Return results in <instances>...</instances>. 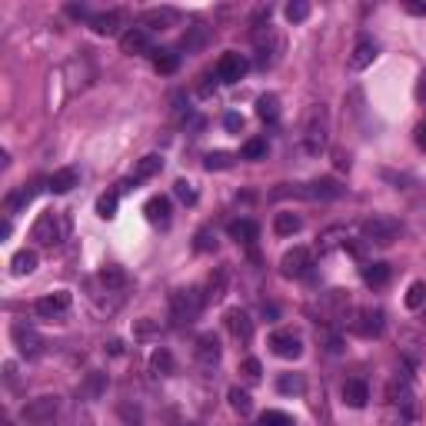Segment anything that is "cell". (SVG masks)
I'll list each match as a JSON object with an SVG mask.
<instances>
[{
  "instance_id": "obj_4",
  "label": "cell",
  "mask_w": 426,
  "mask_h": 426,
  "mask_svg": "<svg viewBox=\"0 0 426 426\" xmlns=\"http://www.w3.org/2000/svg\"><path fill=\"white\" fill-rule=\"evenodd\" d=\"M57 413H60V396H50V393L37 396V400H30V403L21 410L23 423H30V426H50Z\"/></svg>"
},
{
  "instance_id": "obj_40",
  "label": "cell",
  "mask_w": 426,
  "mask_h": 426,
  "mask_svg": "<svg viewBox=\"0 0 426 426\" xmlns=\"http://www.w3.org/2000/svg\"><path fill=\"white\" fill-rule=\"evenodd\" d=\"M306 17H310V4H306V0H293V4L286 7V21L300 23V21H306Z\"/></svg>"
},
{
  "instance_id": "obj_45",
  "label": "cell",
  "mask_w": 426,
  "mask_h": 426,
  "mask_svg": "<svg viewBox=\"0 0 426 426\" xmlns=\"http://www.w3.org/2000/svg\"><path fill=\"white\" fill-rule=\"evenodd\" d=\"M260 373H263L260 360H253V357H250V360H243V376H247V380H250V383H257V380H260Z\"/></svg>"
},
{
  "instance_id": "obj_7",
  "label": "cell",
  "mask_w": 426,
  "mask_h": 426,
  "mask_svg": "<svg viewBox=\"0 0 426 426\" xmlns=\"http://www.w3.org/2000/svg\"><path fill=\"white\" fill-rule=\"evenodd\" d=\"M11 337H13V347H17L23 357H37V353L44 350V340H40V333H37L33 327H27V323H13Z\"/></svg>"
},
{
  "instance_id": "obj_35",
  "label": "cell",
  "mask_w": 426,
  "mask_h": 426,
  "mask_svg": "<svg viewBox=\"0 0 426 426\" xmlns=\"http://www.w3.org/2000/svg\"><path fill=\"white\" fill-rule=\"evenodd\" d=\"M243 160H263L267 157V140L263 137H253V140H247L243 143Z\"/></svg>"
},
{
  "instance_id": "obj_2",
  "label": "cell",
  "mask_w": 426,
  "mask_h": 426,
  "mask_svg": "<svg viewBox=\"0 0 426 426\" xmlns=\"http://www.w3.org/2000/svg\"><path fill=\"white\" fill-rule=\"evenodd\" d=\"M203 296L200 290H176L170 296V320H174L176 327H186V323H194L200 317V310H203Z\"/></svg>"
},
{
  "instance_id": "obj_29",
  "label": "cell",
  "mask_w": 426,
  "mask_h": 426,
  "mask_svg": "<svg viewBox=\"0 0 426 426\" xmlns=\"http://www.w3.org/2000/svg\"><path fill=\"white\" fill-rule=\"evenodd\" d=\"M100 284L107 286V290H120V286H127V274H123L120 267H113V263H110V267L100 270Z\"/></svg>"
},
{
  "instance_id": "obj_23",
  "label": "cell",
  "mask_w": 426,
  "mask_h": 426,
  "mask_svg": "<svg viewBox=\"0 0 426 426\" xmlns=\"http://www.w3.org/2000/svg\"><path fill=\"white\" fill-rule=\"evenodd\" d=\"M257 117L267 123H276V117H280V97L276 94H263L257 100Z\"/></svg>"
},
{
  "instance_id": "obj_5",
  "label": "cell",
  "mask_w": 426,
  "mask_h": 426,
  "mask_svg": "<svg viewBox=\"0 0 426 426\" xmlns=\"http://www.w3.org/2000/svg\"><path fill=\"white\" fill-rule=\"evenodd\" d=\"M30 237L40 243V247H54V243H60V237H64V223H60V213H57V210H44L40 217L33 220Z\"/></svg>"
},
{
  "instance_id": "obj_47",
  "label": "cell",
  "mask_w": 426,
  "mask_h": 426,
  "mask_svg": "<svg viewBox=\"0 0 426 426\" xmlns=\"http://www.w3.org/2000/svg\"><path fill=\"white\" fill-rule=\"evenodd\" d=\"M67 13H70V17H80V21H90V17H94V13H90L84 4H80V7H77V4H70V7H67Z\"/></svg>"
},
{
  "instance_id": "obj_9",
  "label": "cell",
  "mask_w": 426,
  "mask_h": 426,
  "mask_svg": "<svg viewBox=\"0 0 426 426\" xmlns=\"http://www.w3.org/2000/svg\"><path fill=\"white\" fill-rule=\"evenodd\" d=\"M280 267H284V276H306L310 267H313V253L306 250V247H293V250L284 253Z\"/></svg>"
},
{
  "instance_id": "obj_39",
  "label": "cell",
  "mask_w": 426,
  "mask_h": 426,
  "mask_svg": "<svg viewBox=\"0 0 426 426\" xmlns=\"http://www.w3.org/2000/svg\"><path fill=\"white\" fill-rule=\"evenodd\" d=\"M260 426H293V416L280 413V410H267V413L260 416Z\"/></svg>"
},
{
  "instance_id": "obj_28",
  "label": "cell",
  "mask_w": 426,
  "mask_h": 426,
  "mask_svg": "<svg viewBox=\"0 0 426 426\" xmlns=\"http://www.w3.org/2000/svg\"><path fill=\"white\" fill-rule=\"evenodd\" d=\"M363 280L370 286H386V280H390V267L386 263H366L363 267Z\"/></svg>"
},
{
  "instance_id": "obj_24",
  "label": "cell",
  "mask_w": 426,
  "mask_h": 426,
  "mask_svg": "<svg viewBox=\"0 0 426 426\" xmlns=\"http://www.w3.org/2000/svg\"><path fill=\"white\" fill-rule=\"evenodd\" d=\"M160 167H164V157H157V153L143 157L140 164H137V170H133V184H140V180H150L153 174H160Z\"/></svg>"
},
{
  "instance_id": "obj_10",
  "label": "cell",
  "mask_w": 426,
  "mask_h": 426,
  "mask_svg": "<svg viewBox=\"0 0 426 426\" xmlns=\"http://www.w3.org/2000/svg\"><path fill=\"white\" fill-rule=\"evenodd\" d=\"M350 327L357 330L360 337H380L383 333V310L363 306V310H357V317L350 320Z\"/></svg>"
},
{
  "instance_id": "obj_38",
  "label": "cell",
  "mask_w": 426,
  "mask_h": 426,
  "mask_svg": "<svg viewBox=\"0 0 426 426\" xmlns=\"http://www.w3.org/2000/svg\"><path fill=\"white\" fill-rule=\"evenodd\" d=\"M207 170H227V167H233V153L227 150H217V153H207Z\"/></svg>"
},
{
  "instance_id": "obj_50",
  "label": "cell",
  "mask_w": 426,
  "mask_h": 426,
  "mask_svg": "<svg viewBox=\"0 0 426 426\" xmlns=\"http://www.w3.org/2000/svg\"><path fill=\"white\" fill-rule=\"evenodd\" d=\"M416 143L426 150V123H420V127H416Z\"/></svg>"
},
{
  "instance_id": "obj_15",
  "label": "cell",
  "mask_w": 426,
  "mask_h": 426,
  "mask_svg": "<svg viewBox=\"0 0 426 426\" xmlns=\"http://www.w3.org/2000/svg\"><path fill=\"white\" fill-rule=\"evenodd\" d=\"M197 360L203 366H217L220 363V340L213 333H200L197 337Z\"/></svg>"
},
{
  "instance_id": "obj_20",
  "label": "cell",
  "mask_w": 426,
  "mask_h": 426,
  "mask_svg": "<svg viewBox=\"0 0 426 426\" xmlns=\"http://www.w3.org/2000/svg\"><path fill=\"white\" fill-rule=\"evenodd\" d=\"M227 233L237 243H253L257 237H260V227H257L253 220H233V223L227 227Z\"/></svg>"
},
{
  "instance_id": "obj_14",
  "label": "cell",
  "mask_w": 426,
  "mask_h": 426,
  "mask_svg": "<svg viewBox=\"0 0 426 426\" xmlns=\"http://www.w3.org/2000/svg\"><path fill=\"white\" fill-rule=\"evenodd\" d=\"M373 57H376V44H373L370 37H357L353 54H350V67H353V70H366V67L373 64Z\"/></svg>"
},
{
  "instance_id": "obj_8",
  "label": "cell",
  "mask_w": 426,
  "mask_h": 426,
  "mask_svg": "<svg viewBox=\"0 0 426 426\" xmlns=\"http://www.w3.org/2000/svg\"><path fill=\"white\" fill-rule=\"evenodd\" d=\"M33 310H37V317H44V320L64 317L67 310H70V293H64V290H57V293H47V296H40V300L33 303Z\"/></svg>"
},
{
  "instance_id": "obj_25",
  "label": "cell",
  "mask_w": 426,
  "mask_h": 426,
  "mask_svg": "<svg viewBox=\"0 0 426 426\" xmlns=\"http://www.w3.org/2000/svg\"><path fill=\"white\" fill-rule=\"evenodd\" d=\"M174 17H176V13L170 11V7H164V11H147V13H143L140 27H143V30H164V27L174 21Z\"/></svg>"
},
{
  "instance_id": "obj_37",
  "label": "cell",
  "mask_w": 426,
  "mask_h": 426,
  "mask_svg": "<svg viewBox=\"0 0 426 426\" xmlns=\"http://www.w3.org/2000/svg\"><path fill=\"white\" fill-rule=\"evenodd\" d=\"M423 303H426V284L416 280V284H410V290H406V306H410V310H420Z\"/></svg>"
},
{
  "instance_id": "obj_51",
  "label": "cell",
  "mask_w": 426,
  "mask_h": 426,
  "mask_svg": "<svg viewBox=\"0 0 426 426\" xmlns=\"http://www.w3.org/2000/svg\"><path fill=\"white\" fill-rule=\"evenodd\" d=\"M7 426H13V423H7Z\"/></svg>"
},
{
  "instance_id": "obj_18",
  "label": "cell",
  "mask_w": 426,
  "mask_h": 426,
  "mask_svg": "<svg viewBox=\"0 0 426 426\" xmlns=\"http://www.w3.org/2000/svg\"><path fill=\"white\" fill-rule=\"evenodd\" d=\"M143 213H147L150 223L167 227V223H170V200H167V197H150L147 203H143Z\"/></svg>"
},
{
  "instance_id": "obj_19",
  "label": "cell",
  "mask_w": 426,
  "mask_h": 426,
  "mask_svg": "<svg viewBox=\"0 0 426 426\" xmlns=\"http://www.w3.org/2000/svg\"><path fill=\"white\" fill-rule=\"evenodd\" d=\"M227 280H230V270L227 267H217L207 280V293H203V300H207V303H217L220 296L227 293Z\"/></svg>"
},
{
  "instance_id": "obj_34",
  "label": "cell",
  "mask_w": 426,
  "mask_h": 426,
  "mask_svg": "<svg viewBox=\"0 0 426 426\" xmlns=\"http://www.w3.org/2000/svg\"><path fill=\"white\" fill-rule=\"evenodd\" d=\"M117 203H120V194H117V190H110V194H103V197L97 200V213L103 220L117 217Z\"/></svg>"
},
{
  "instance_id": "obj_30",
  "label": "cell",
  "mask_w": 426,
  "mask_h": 426,
  "mask_svg": "<svg viewBox=\"0 0 426 426\" xmlns=\"http://www.w3.org/2000/svg\"><path fill=\"white\" fill-rule=\"evenodd\" d=\"M150 366H153V373H160V376H170L174 373V357H170V350H153V357H150Z\"/></svg>"
},
{
  "instance_id": "obj_1",
  "label": "cell",
  "mask_w": 426,
  "mask_h": 426,
  "mask_svg": "<svg viewBox=\"0 0 426 426\" xmlns=\"http://www.w3.org/2000/svg\"><path fill=\"white\" fill-rule=\"evenodd\" d=\"M330 143V120H327V110L320 107H310L303 117V150L310 157H320V153L327 150Z\"/></svg>"
},
{
  "instance_id": "obj_33",
  "label": "cell",
  "mask_w": 426,
  "mask_h": 426,
  "mask_svg": "<svg viewBox=\"0 0 426 426\" xmlns=\"http://www.w3.org/2000/svg\"><path fill=\"white\" fill-rule=\"evenodd\" d=\"M303 386H306V380L300 373H284V376L276 380V390H280V393H303Z\"/></svg>"
},
{
  "instance_id": "obj_43",
  "label": "cell",
  "mask_w": 426,
  "mask_h": 426,
  "mask_svg": "<svg viewBox=\"0 0 426 426\" xmlns=\"http://www.w3.org/2000/svg\"><path fill=\"white\" fill-rule=\"evenodd\" d=\"M120 416L127 420L130 426H140L143 423V413H140V406H130V403H120Z\"/></svg>"
},
{
  "instance_id": "obj_31",
  "label": "cell",
  "mask_w": 426,
  "mask_h": 426,
  "mask_svg": "<svg viewBox=\"0 0 426 426\" xmlns=\"http://www.w3.org/2000/svg\"><path fill=\"white\" fill-rule=\"evenodd\" d=\"M203 40H207V27H203V23H194V27L184 33L180 47H184V50H197V47H203Z\"/></svg>"
},
{
  "instance_id": "obj_44",
  "label": "cell",
  "mask_w": 426,
  "mask_h": 426,
  "mask_svg": "<svg viewBox=\"0 0 426 426\" xmlns=\"http://www.w3.org/2000/svg\"><path fill=\"white\" fill-rule=\"evenodd\" d=\"M176 197L184 200V203H197V190H194V184H186V180H180V184L174 186Z\"/></svg>"
},
{
  "instance_id": "obj_46",
  "label": "cell",
  "mask_w": 426,
  "mask_h": 426,
  "mask_svg": "<svg viewBox=\"0 0 426 426\" xmlns=\"http://www.w3.org/2000/svg\"><path fill=\"white\" fill-rule=\"evenodd\" d=\"M223 127H227V130H233V133H237V130H240V127H243V117H240V113H227V117H223Z\"/></svg>"
},
{
  "instance_id": "obj_6",
  "label": "cell",
  "mask_w": 426,
  "mask_h": 426,
  "mask_svg": "<svg viewBox=\"0 0 426 426\" xmlns=\"http://www.w3.org/2000/svg\"><path fill=\"white\" fill-rule=\"evenodd\" d=\"M247 57L237 54V50H230V54L220 57L217 64V80L220 84H237V80H243V74H247Z\"/></svg>"
},
{
  "instance_id": "obj_17",
  "label": "cell",
  "mask_w": 426,
  "mask_h": 426,
  "mask_svg": "<svg viewBox=\"0 0 426 426\" xmlns=\"http://www.w3.org/2000/svg\"><path fill=\"white\" fill-rule=\"evenodd\" d=\"M343 400H347V406H353V410H363L366 400H370L366 383H363V380H347V383H343Z\"/></svg>"
},
{
  "instance_id": "obj_49",
  "label": "cell",
  "mask_w": 426,
  "mask_h": 426,
  "mask_svg": "<svg viewBox=\"0 0 426 426\" xmlns=\"http://www.w3.org/2000/svg\"><path fill=\"white\" fill-rule=\"evenodd\" d=\"M406 11L416 13V17H426V4H406Z\"/></svg>"
},
{
  "instance_id": "obj_42",
  "label": "cell",
  "mask_w": 426,
  "mask_h": 426,
  "mask_svg": "<svg viewBox=\"0 0 426 426\" xmlns=\"http://www.w3.org/2000/svg\"><path fill=\"white\" fill-rule=\"evenodd\" d=\"M200 253H210V250H217V237L210 233V230H200L197 233V243H194Z\"/></svg>"
},
{
  "instance_id": "obj_48",
  "label": "cell",
  "mask_w": 426,
  "mask_h": 426,
  "mask_svg": "<svg viewBox=\"0 0 426 426\" xmlns=\"http://www.w3.org/2000/svg\"><path fill=\"white\" fill-rule=\"evenodd\" d=\"M416 100L426 103V70H423V77H420V84H416Z\"/></svg>"
},
{
  "instance_id": "obj_36",
  "label": "cell",
  "mask_w": 426,
  "mask_h": 426,
  "mask_svg": "<svg viewBox=\"0 0 426 426\" xmlns=\"http://www.w3.org/2000/svg\"><path fill=\"white\" fill-rule=\"evenodd\" d=\"M33 194H37V184H30V186H21V190H17V194H13V197H7V210H17V207H23V203H30L33 200Z\"/></svg>"
},
{
  "instance_id": "obj_3",
  "label": "cell",
  "mask_w": 426,
  "mask_h": 426,
  "mask_svg": "<svg viewBox=\"0 0 426 426\" xmlns=\"http://www.w3.org/2000/svg\"><path fill=\"white\" fill-rule=\"evenodd\" d=\"M403 233V223L396 217H386V213H376L363 223V240L366 243H376V247H390Z\"/></svg>"
},
{
  "instance_id": "obj_11",
  "label": "cell",
  "mask_w": 426,
  "mask_h": 426,
  "mask_svg": "<svg viewBox=\"0 0 426 426\" xmlns=\"http://www.w3.org/2000/svg\"><path fill=\"white\" fill-rule=\"evenodd\" d=\"M270 347H274L276 357H284V360H296V357L303 353V340L296 337L293 330H276L274 337H270Z\"/></svg>"
},
{
  "instance_id": "obj_12",
  "label": "cell",
  "mask_w": 426,
  "mask_h": 426,
  "mask_svg": "<svg viewBox=\"0 0 426 426\" xmlns=\"http://www.w3.org/2000/svg\"><path fill=\"white\" fill-rule=\"evenodd\" d=\"M123 54H150V30L143 27H130V30L120 37Z\"/></svg>"
},
{
  "instance_id": "obj_21",
  "label": "cell",
  "mask_w": 426,
  "mask_h": 426,
  "mask_svg": "<svg viewBox=\"0 0 426 426\" xmlns=\"http://www.w3.org/2000/svg\"><path fill=\"white\" fill-rule=\"evenodd\" d=\"M90 27L100 33V37H110V33L120 30V13L117 11H107V13H94L90 17Z\"/></svg>"
},
{
  "instance_id": "obj_27",
  "label": "cell",
  "mask_w": 426,
  "mask_h": 426,
  "mask_svg": "<svg viewBox=\"0 0 426 426\" xmlns=\"http://www.w3.org/2000/svg\"><path fill=\"white\" fill-rule=\"evenodd\" d=\"M300 227H303V220L296 217V213H276V220H274L276 237H293Z\"/></svg>"
},
{
  "instance_id": "obj_16",
  "label": "cell",
  "mask_w": 426,
  "mask_h": 426,
  "mask_svg": "<svg viewBox=\"0 0 426 426\" xmlns=\"http://www.w3.org/2000/svg\"><path fill=\"white\" fill-rule=\"evenodd\" d=\"M77 186V170L74 167H64V170H57V174L47 176V190L50 194H70Z\"/></svg>"
},
{
  "instance_id": "obj_26",
  "label": "cell",
  "mask_w": 426,
  "mask_h": 426,
  "mask_svg": "<svg viewBox=\"0 0 426 426\" xmlns=\"http://www.w3.org/2000/svg\"><path fill=\"white\" fill-rule=\"evenodd\" d=\"M176 67H180V54H174V50H157L153 54V70L157 74H176Z\"/></svg>"
},
{
  "instance_id": "obj_41",
  "label": "cell",
  "mask_w": 426,
  "mask_h": 426,
  "mask_svg": "<svg viewBox=\"0 0 426 426\" xmlns=\"http://www.w3.org/2000/svg\"><path fill=\"white\" fill-rule=\"evenodd\" d=\"M107 390V373H90L87 380V396H100Z\"/></svg>"
},
{
  "instance_id": "obj_32",
  "label": "cell",
  "mask_w": 426,
  "mask_h": 426,
  "mask_svg": "<svg viewBox=\"0 0 426 426\" xmlns=\"http://www.w3.org/2000/svg\"><path fill=\"white\" fill-rule=\"evenodd\" d=\"M227 400H230V406H233L237 413H250V410H253V400H250V393H247V390H240V386H230Z\"/></svg>"
},
{
  "instance_id": "obj_22",
  "label": "cell",
  "mask_w": 426,
  "mask_h": 426,
  "mask_svg": "<svg viewBox=\"0 0 426 426\" xmlns=\"http://www.w3.org/2000/svg\"><path fill=\"white\" fill-rule=\"evenodd\" d=\"M37 270V253L33 250H17L13 253V260H11V274L13 276H27Z\"/></svg>"
},
{
  "instance_id": "obj_13",
  "label": "cell",
  "mask_w": 426,
  "mask_h": 426,
  "mask_svg": "<svg viewBox=\"0 0 426 426\" xmlns=\"http://www.w3.org/2000/svg\"><path fill=\"white\" fill-rule=\"evenodd\" d=\"M227 330L240 340V343H250V340H253V320L247 317L243 310H230V313H227Z\"/></svg>"
}]
</instances>
